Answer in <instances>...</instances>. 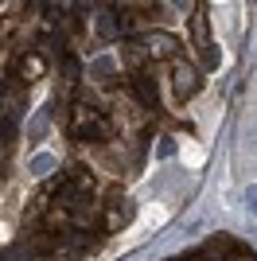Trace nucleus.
I'll return each instance as SVG.
<instances>
[{
	"mask_svg": "<svg viewBox=\"0 0 257 261\" xmlns=\"http://www.w3.org/2000/svg\"><path fill=\"white\" fill-rule=\"evenodd\" d=\"M144 59H148V47L144 43H128L125 47V66H144Z\"/></svg>",
	"mask_w": 257,
	"mask_h": 261,
	"instance_id": "obj_7",
	"label": "nucleus"
},
{
	"mask_svg": "<svg viewBox=\"0 0 257 261\" xmlns=\"http://www.w3.org/2000/svg\"><path fill=\"white\" fill-rule=\"evenodd\" d=\"M133 90H137V98H144L148 106H156V90H152V82H148L144 74H137V78H133Z\"/></svg>",
	"mask_w": 257,
	"mask_h": 261,
	"instance_id": "obj_8",
	"label": "nucleus"
},
{
	"mask_svg": "<svg viewBox=\"0 0 257 261\" xmlns=\"http://www.w3.org/2000/svg\"><path fill=\"white\" fill-rule=\"evenodd\" d=\"M97 32H101V35H121V16L113 8L97 12Z\"/></svg>",
	"mask_w": 257,
	"mask_h": 261,
	"instance_id": "obj_6",
	"label": "nucleus"
},
{
	"mask_svg": "<svg viewBox=\"0 0 257 261\" xmlns=\"http://www.w3.org/2000/svg\"><path fill=\"white\" fill-rule=\"evenodd\" d=\"M20 78H23V82L43 78V59H39V55H23V59H20Z\"/></svg>",
	"mask_w": 257,
	"mask_h": 261,
	"instance_id": "obj_5",
	"label": "nucleus"
},
{
	"mask_svg": "<svg viewBox=\"0 0 257 261\" xmlns=\"http://www.w3.org/2000/svg\"><path fill=\"white\" fill-rule=\"evenodd\" d=\"M47 117H51V109H43V113H39V117H35V121H32V125H28V133H32V137H35V141H39V137H43V133H47Z\"/></svg>",
	"mask_w": 257,
	"mask_h": 261,
	"instance_id": "obj_9",
	"label": "nucleus"
},
{
	"mask_svg": "<svg viewBox=\"0 0 257 261\" xmlns=\"http://www.w3.org/2000/svg\"><path fill=\"white\" fill-rule=\"evenodd\" d=\"M246 207L257 215V187H249V191H246Z\"/></svg>",
	"mask_w": 257,
	"mask_h": 261,
	"instance_id": "obj_13",
	"label": "nucleus"
},
{
	"mask_svg": "<svg viewBox=\"0 0 257 261\" xmlns=\"http://www.w3.org/2000/svg\"><path fill=\"white\" fill-rule=\"evenodd\" d=\"M94 74H113V59H97V63H94Z\"/></svg>",
	"mask_w": 257,
	"mask_h": 261,
	"instance_id": "obj_12",
	"label": "nucleus"
},
{
	"mask_svg": "<svg viewBox=\"0 0 257 261\" xmlns=\"http://www.w3.org/2000/svg\"><path fill=\"white\" fill-rule=\"evenodd\" d=\"M51 168H55V156H47V152H43V156H35V160H32V172H35V175H47Z\"/></svg>",
	"mask_w": 257,
	"mask_h": 261,
	"instance_id": "obj_10",
	"label": "nucleus"
},
{
	"mask_svg": "<svg viewBox=\"0 0 257 261\" xmlns=\"http://www.w3.org/2000/svg\"><path fill=\"white\" fill-rule=\"evenodd\" d=\"M199 90V70L195 66H175V98H187V94H195Z\"/></svg>",
	"mask_w": 257,
	"mask_h": 261,
	"instance_id": "obj_2",
	"label": "nucleus"
},
{
	"mask_svg": "<svg viewBox=\"0 0 257 261\" xmlns=\"http://www.w3.org/2000/svg\"><path fill=\"white\" fill-rule=\"evenodd\" d=\"M144 47H148V55H156V59H168V55H175L179 51V43H175V39H171V35H148V39H144Z\"/></svg>",
	"mask_w": 257,
	"mask_h": 261,
	"instance_id": "obj_3",
	"label": "nucleus"
},
{
	"mask_svg": "<svg viewBox=\"0 0 257 261\" xmlns=\"http://www.w3.org/2000/svg\"><path fill=\"white\" fill-rule=\"evenodd\" d=\"M125 218H128V203H125V199H113V207H109L106 218H101V230H117V226H125Z\"/></svg>",
	"mask_w": 257,
	"mask_h": 261,
	"instance_id": "obj_4",
	"label": "nucleus"
},
{
	"mask_svg": "<svg viewBox=\"0 0 257 261\" xmlns=\"http://www.w3.org/2000/svg\"><path fill=\"white\" fill-rule=\"evenodd\" d=\"M70 137L74 141H101L106 137V117L90 106H78L74 117H70Z\"/></svg>",
	"mask_w": 257,
	"mask_h": 261,
	"instance_id": "obj_1",
	"label": "nucleus"
},
{
	"mask_svg": "<svg viewBox=\"0 0 257 261\" xmlns=\"http://www.w3.org/2000/svg\"><path fill=\"white\" fill-rule=\"evenodd\" d=\"M63 78H66V82H74V78H78V59H63Z\"/></svg>",
	"mask_w": 257,
	"mask_h": 261,
	"instance_id": "obj_11",
	"label": "nucleus"
}]
</instances>
